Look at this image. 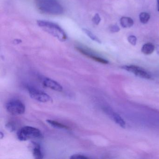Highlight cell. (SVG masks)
<instances>
[{
  "mask_svg": "<svg viewBox=\"0 0 159 159\" xmlns=\"http://www.w3.org/2000/svg\"><path fill=\"white\" fill-rule=\"evenodd\" d=\"M38 7L45 13L59 15L64 12L63 7L57 0H38Z\"/></svg>",
  "mask_w": 159,
  "mask_h": 159,
  "instance_id": "obj_2",
  "label": "cell"
},
{
  "mask_svg": "<svg viewBox=\"0 0 159 159\" xmlns=\"http://www.w3.org/2000/svg\"><path fill=\"white\" fill-rule=\"evenodd\" d=\"M5 127L10 132H13L16 130V123H15L13 122H9L6 124V125H5Z\"/></svg>",
  "mask_w": 159,
  "mask_h": 159,
  "instance_id": "obj_16",
  "label": "cell"
},
{
  "mask_svg": "<svg viewBox=\"0 0 159 159\" xmlns=\"http://www.w3.org/2000/svg\"><path fill=\"white\" fill-rule=\"evenodd\" d=\"M126 71H129L134 74L135 76L144 79H150L151 78L150 74L146 71L144 69L138 66L130 65V66H124L122 67Z\"/></svg>",
  "mask_w": 159,
  "mask_h": 159,
  "instance_id": "obj_6",
  "label": "cell"
},
{
  "mask_svg": "<svg viewBox=\"0 0 159 159\" xmlns=\"http://www.w3.org/2000/svg\"><path fill=\"white\" fill-rule=\"evenodd\" d=\"M127 40H128V41L130 43V44H132L133 46H135L136 44L137 38L135 36H133V35L129 36Z\"/></svg>",
  "mask_w": 159,
  "mask_h": 159,
  "instance_id": "obj_17",
  "label": "cell"
},
{
  "mask_svg": "<svg viewBox=\"0 0 159 159\" xmlns=\"http://www.w3.org/2000/svg\"><path fill=\"white\" fill-rule=\"evenodd\" d=\"M155 46L151 43H147L144 44L141 48V52L145 55H150L155 50Z\"/></svg>",
  "mask_w": 159,
  "mask_h": 159,
  "instance_id": "obj_12",
  "label": "cell"
},
{
  "mask_svg": "<svg viewBox=\"0 0 159 159\" xmlns=\"http://www.w3.org/2000/svg\"><path fill=\"white\" fill-rule=\"evenodd\" d=\"M32 153L35 159H41L43 157V153L39 144L35 142H32Z\"/></svg>",
  "mask_w": 159,
  "mask_h": 159,
  "instance_id": "obj_10",
  "label": "cell"
},
{
  "mask_svg": "<svg viewBox=\"0 0 159 159\" xmlns=\"http://www.w3.org/2000/svg\"><path fill=\"white\" fill-rule=\"evenodd\" d=\"M150 16L147 12H142L139 14V19L142 24H146L148 22Z\"/></svg>",
  "mask_w": 159,
  "mask_h": 159,
  "instance_id": "obj_15",
  "label": "cell"
},
{
  "mask_svg": "<svg viewBox=\"0 0 159 159\" xmlns=\"http://www.w3.org/2000/svg\"><path fill=\"white\" fill-rule=\"evenodd\" d=\"M121 26L124 28H128L133 26L134 24V20L128 17H122L120 20Z\"/></svg>",
  "mask_w": 159,
  "mask_h": 159,
  "instance_id": "obj_11",
  "label": "cell"
},
{
  "mask_svg": "<svg viewBox=\"0 0 159 159\" xmlns=\"http://www.w3.org/2000/svg\"><path fill=\"white\" fill-rule=\"evenodd\" d=\"M43 84L45 87L57 92H62L63 90V87L60 84L49 78H44Z\"/></svg>",
  "mask_w": 159,
  "mask_h": 159,
  "instance_id": "obj_9",
  "label": "cell"
},
{
  "mask_svg": "<svg viewBox=\"0 0 159 159\" xmlns=\"http://www.w3.org/2000/svg\"><path fill=\"white\" fill-rule=\"evenodd\" d=\"M157 9L158 11L159 12V0H157Z\"/></svg>",
  "mask_w": 159,
  "mask_h": 159,
  "instance_id": "obj_23",
  "label": "cell"
},
{
  "mask_svg": "<svg viewBox=\"0 0 159 159\" xmlns=\"http://www.w3.org/2000/svg\"><path fill=\"white\" fill-rule=\"evenodd\" d=\"M100 21H101V18H100V16L98 14H96L93 18V23L95 25H98L100 23Z\"/></svg>",
  "mask_w": 159,
  "mask_h": 159,
  "instance_id": "obj_19",
  "label": "cell"
},
{
  "mask_svg": "<svg viewBox=\"0 0 159 159\" xmlns=\"http://www.w3.org/2000/svg\"><path fill=\"white\" fill-rule=\"evenodd\" d=\"M4 137V134H3L2 132H0V138L1 139H2Z\"/></svg>",
  "mask_w": 159,
  "mask_h": 159,
  "instance_id": "obj_22",
  "label": "cell"
},
{
  "mask_svg": "<svg viewBox=\"0 0 159 159\" xmlns=\"http://www.w3.org/2000/svg\"><path fill=\"white\" fill-rule=\"evenodd\" d=\"M76 48L83 55L85 56H86L87 57L96 61V62L103 64H108L109 62L107 60L104 59V58L100 57L98 56V55L95 54L93 52H92V51L89 50V49L84 48V47H80V46L76 47Z\"/></svg>",
  "mask_w": 159,
  "mask_h": 159,
  "instance_id": "obj_7",
  "label": "cell"
},
{
  "mask_svg": "<svg viewBox=\"0 0 159 159\" xmlns=\"http://www.w3.org/2000/svg\"><path fill=\"white\" fill-rule=\"evenodd\" d=\"M70 159H89L90 157L81 154H75L71 155Z\"/></svg>",
  "mask_w": 159,
  "mask_h": 159,
  "instance_id": "obj_18",
  "label": "cell"
},
{
  "mask_svg": "<svg viewBox=\"0 0 159 159\" xmlns=\"http://www.w3.org/2000/svg\"><path fill=\"white\" fill-rule=\"evenodd\" d=\"M46 122L48 124L52 125L53 127L55 128H61V129H68L69 127L61 123L58 122L57 121L53 120H46Z\"/></svg>",
  "mask_w": 159,
  "mask_h": 159,
  "instance_id": "obj_13",
  "label": "cell"
},
{
  "mask_svg": "<svg viewBox=\"0 0 159 159\" xmlns=\"http://www.w3.org/2000/svg\"><path fill=\"white\" fill-rule=\"evenodd\" d=\"M7 111L13 115H19L24 114L25 111V106L19 99H11L6 104Z\"/></svg>",
  "mask_w": 159,
  "mask_h": 159,
  "instance_id": "obj_4",
  "label": "cell"
},
{
  "mask_svg": "<svg viewBox=\"0 0 159 159\" xmlns=\"http://www.w3.org/2000/svg\"><path fill=\"white\" fill-rule=\"evenodd\" d=\"M120 30V27L116 25H112L110 27V31L111 33H116V32H119Z\"/></svg>",
  "mask_w": 159,
  "mask_h": 159,
  "instance_id": "obj_20",
  "label": "cell"
},
{
  "mask_svg": "<svg viewBox=\"0 0 159 159\" xmlns=\"http://www.w3.org/2000/svg\"><path fill=\"white\" fill-rule=\"evenodd\" d=\"M38 25L45 32L63 42L67 39V36L63 29L59 26L52 22L44 20L37 22Z\"/></svg>",
  "mask_w": 159,
  "mask_h": 159,
  "instance_id": "obj_1",
  "label": "cell"
},
{
  "mask_svg": "<svg viewBox=\"0 0 159 159\" xmlns=\"http://www.w3.org/2000/svg\"><path fill=\"white\" fill-rule=\"evenodd\" d=\"M17 138L21 141H26L33 139L41 138V132L38 128L26 126L20 128L17 133Z\"/></svg>",
  "mask_w": 159,
  "mask_h": 159,
  "instance_id": "obj_3",
  "label": "cell"
},
{
  "mask_svg": "<svg viewBox=\"0 0 159 159\" xmlns=\"http://www.w3.org/2000/svg\"><path fill=\"white\" fill-rule=\"evenodd\" d=\"M28 90L30 97L37 101L43 103L52 101V98L50 95L40 90L30 87H28Z\"/></svg>",
  "mask_w": 159,
  "mask_h": 159,
  "instance_id": "obj_5",
  "label": "cell"
},
{
  "mask_svg": "<svg viewBox=\"0 0 159 159\" xmlns=\"http://www.w3.org/2000/svg\"><path fill=\"white\" fill-rule=\"evenodd\" d=\"M104 111L109 116V117L117 124L119 125L120 127L125 128V123L122 118L116 112L108 108H105Z\"/></svg>",
  "mask_w": 159,
  "mask_h": 159,
  "instance_id": "obj_8",
  "label": "cell"
},
{
  "mask_svg": "<svg viewBox=\"0 0 159 159\" xmlns=\"http://www.w3.org/2000/svg\"><path fill=\"white\" fill-rule=\"evenodd\" d=\"M83 30L84 32L86 34V35H87L89 38H90L92 40L98 43H101V41L100 40V39H99L96 36H95L94 34H93L90 30L86 29H83Z\"/></svg>",
  "mask_w": 159,
  "mask_h": 159,
  "instance_id": "obj_14",
  "label": "cell"
},
{
  "mask_svg": "<svg viewBox=\"0 0 159 159\" xmlns=\"http://www.w3.org/2000/svg\"><path fill=\"white\" fill-rule=\"evenodd\" d=\"M155 50H156V52L157 53L158 55H159V45H158L156 46V48H155Z\"/></svg>",
  "mask_w": 159,
  "mask_h": 159,
  "instance_id": "obj_21",
  "label": "cell"
}]
</instances>
